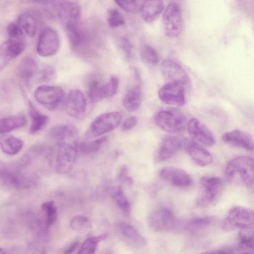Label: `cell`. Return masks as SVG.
Here are the masks:
<instances>
[{"instance_id": "cell-1", "label": "cell", "mask_w": 254, "mask_h": 254, "mask_svg": "<svg viewBox=\"0 0 254 254\" xmlns=\"http://www.w3.org/2000/svg\"><path fill=\"white\" fill-rule=\"evenodd\" d=\"M225 175L229 181L238 180L245 186L251 187L254 182V163L252 158L239 156L230 160L225 169Z\"/></svg>"}, {"instance_id": "cell-2", "label": "cell", "mask_w": 254, "mask_h": 254, "mask_svg": "<svg viewBox=\"0 0 254 254\" xmlns=\"http://www.w3.org/2000/svg\"><path fill=\"white\" fill-rule=\"evenodd\" d=\"M254 214L250 208L236 206L227 213L221 223L222 229L226 232L241 231L254 228Z\"/></svg>"}, {"instance_id": "cell-3", "label": "cell", "mask_w": 254, "mask_h": 254, "mask_svg": "<svg viewBox=\"0 0 254 254\" xmlns=\"http://www.w3.org/2000/svg\"><path fill=\"white\" fill-rule=\"evenodd\" d=\"M224 184L222 179L216 176H204L198 184L196 198L197 204L206 206L214 202L221 195Z\"/></svg>"}, {"instance_id": "cell-4", "label": "cell", "mask_w": 254, "mask_h": 254, "mask_svg": "<svg viewBox=\"0 0 254 254\" xmlns=\"http://www.w3.org/2000/svg\"><path fill=\"white\" fill-rule=\"evenodd\" d=\"M158 127L170 133H178L183 131L187 126V120L184 115L173 108H166L157 112L153 117Z\"/></svg>"}, {"instance_id": "cell-5", "label": "cell", "mask_w": 254, "mask_h": 254, "mask_svg": "<svg viewBox=\"0 0 254 254\" xmlns=\"http://www.w3.org/2000/svg\"><path fill=\"white\" fill-rule=\"evenodd\" d=\"M121 114L117 111L103 113L90 124L85 132L87 138H95L115 129L121 123Z\"/></svg>"}, {"instance_id": "cell-6", "label": "cell", "mask_w": 254, "mask_h": 254, "mask_svg": "<svg viewBox=\"0 0 254 254\" xmlns=\"http://www.w3.org/2000/svg\"><path fill=\"white\" fill-rule=\"evenodd\" d=\"M34 97L45 108L55 110L59 109L64 103V92L60 86L43 84L35 89Z\"/></svg>"}, {"instance_id": "cell-7", "label": "cell", "mask_w": 254, "mask_h": 254, "mask_svg": "<svg viewBox=\"0 0 254 254\" xmlns=\"http://www.w3.org/2000/svg\"><path fill=\"white\" fill-rule=\"evenodd\" d=\"M36 178L11 167L0 168V184L11 189H24L34 184Z\"/></svg>"}, {"instance_id": "cell-8", "label": "cell", "mask_w": 254, "mask_h": 254, "mask_svg": "<svg viewBox=\"0 0 254 254\" xmlns=\"http://www.w3.org/2000/svg\"><path fill=\"white\" fill-rule=\"evenodd\" d=\"M162 21L164 32L166 36L175 38L180 35L183 29L180 6L175 2L169 3L164 11Z\"/></svg>"}, {"instance_id": "cell-9", "label": "cell", "mask_w": 254, "mask_h": 254, "mask_svg": "<svg viewBox=\"0 0 254 254\" xmlns=\"http://www.w3.org/2000/svg\"><path fill=\"white\" fill-rule=\"evenodd\" d=\"M149 227L158 232L174 230L177 227V221L172 211L166 207H159L153 210L147 219Z\"/></svg>"}, {"instance_id": "cell-10", "label": "cell", "mask_w": 254, "mask_h": 254, "mask_svg": "<svg viewBox=\"0 0 254 254\" xmlns=\"http://www.w3.org/2000/svg\"><path fill=\"white\" fill-rule=\"evenodd\" d=\"M58 145L56 170L60 174L69 173L75 162L78 148L77 142H64Z\"/></svg>"}, {"instance_id": "cell-11", "label": "cell", "mask_w": 254, "mask_h": 254, "mask_svg": "<svg viewBox=\"0 0 254 254\" xmlns=\"http://www.w3.org/2000/svg\"><path fill=\"white\" fill-rule=\"evenodd\" d=\"M162 74L167 82H178L185 88L190 86V78L185 69L178 62L171 59H165L161 63Z\"/></svg>"}, {"instance_id": "cell-12", "label": "cell", "mask_w": 254, "mask_h": 254, "mask_svg": "<svg viewBox=\"0 0 254 254\" xmlns=\"http://www.w3.org/2000/svg\"><path fill=\"white\" fill-rule=\"evenodd\" d=\"M60 39L56 30L47 27L41 32L37 45V52L43 57H52L58 52Z\"/></svg>"}, {"instance_id": "cell-13", "label": "cell", "mask_w": 254, "mask_h": 254, "mask_svg": "<svg viewBox=\"0 0 254 254\" xmlns=\"http://www.w3.org/2000/svg\"><path fill=\"white\" fill-rule=\"evenodd\" d=\"M185 87L178 82H167L158 90L160 100L171 105L182 106L186 102Z\"/></svg>"}, {"instance_id": "cell-14", "label": "cell", "mask_w": 254, "mask_h": 254, "mask_svg": "<svg viewBox=\"0 0 254 254\" xmlns=\"http://www.w3.org/2000/svg\"><path fill=\"white\" fill-rule=\"evenodd\" d=\"M65 108L67 113L74 119L81 120L85 117L87 102L80 90L73 89L68 92L65 98Z\"/></svg>"}, {"instance_id": "cell-15", "label": "cell", "mask_w": 254, "mask_h": 254, "mask_svg": "<svg viewBox=\"0 0 254 254\" xmlns=\"http://www.w3.org/2000/svg\"><path fill=\"white\" fill-rule=\"evenodd\" d=\"M58 16L64 27L79 24L81 10L76 2L62 0L56 3Z\"/></svg>"}, {"instance_id": "cell-16", "label": "cell", "mask_w": 254, "mask_h": 254, "mask_svg": "<svg viewBox=\"0 0 254 254\" xmlns=\"http://www.w3.org/2000/svg\"><path fill=\"white\" fill-rule=\"evenodd\" d=\"M188 132L192 140L202 146H210L214 143V136L209 128L196 118L188 124Z\"/></svg>"}, {"instance_id": "cell-17", "label": "cell", "mask_w": 254, "mask_h": 254, "mask_svg": "<svg viewBox=\"0 0 254 254\" xmlns=\"http://www.w3.org/2000/svg\"><path fill=\"white\" fill-rule=\"evenodd\" d=\"M161 178L174 186L183 188L191 184L190 176L184 170L173 166L162 168L159 173Z\"/></svg>"}, {"instance_id": "cell-18", "label": "cell", "mask_w": 254, "mask_h": 254, "mask_svg": "<svg viewBox=\"0 0 254 254\" xmlns=\"http://www.w3.org/2000/svg\"><path fill=\"white\" fill-rule=\"evenodd\" d=\"M183 147L193 161L198 165L205 166L211 164L213 157L203 146L191 139L183 140Z\"/></svg>"}, {"instance_id": "cell-19", "label": "cell", "mask_w": 254, "mask_h": 254, "mask_svg": "<svg viewBox=\"0 0 254 254\" xmlns=\"http://www.w3.org/2000/svg\"><path fill=\"white\" fill-rule=\"evenodd\" d=\"M24 42L8 39L0 46V71L4 68L13 59L17 57L24 50Z\"/></svg>"}, {"instance_id": "cell-20", "label": "cell", "mask_w": 254, "mask_h": 254, "mask_svg": "<svg viewBox=\"0 0 254 254\" xmlns=\"http://www.w3.org/2000/svg\"><path fill=\"white\" fill-rule=\"evenodd\" d=\"M222 139L225 143L235 147L248 150L254 148L252 135L241 129H236L225 133Z\"/></svg>"}, {"instance_id": "cell-21", "label": "cell", "mask_w": 254, "mask_h": 254, "mask_svg": "<svg viewBox=\"0 0 254 254\" xmlns=\"http://www.w3.org/2000/svg\"><path fill=\"white\" fill-rule=\"evenodd\" d=\"M50 135L58 145L64 142H77L78 131L75 126L70 124L60 125L51 128Z\"/></svg>"}, {"instance_id": "cell-22", "label": "cell", "mask_w": 254, "mask_h": 254, "mask_svg": "<svg viewBox=\"0 0 254 254\" xmlns=\"http://www.w3.org/2000/svg\"><path fill=\"white\" fill-rule=\"evenodd\" d=\"M183 147V140L174 136L165 137L160 146L157 160L159 162L168 160L172 157L181 148Z\"/></svg>"}, {"instance_id": "cell-23", "label": "cell", "mask_w": 254, "mask_h": 254, "mask_svg": "<svg viewBox=\"0 0 254 254\" xmlns=\"http://www.w3.org/2000/svg\"><path fill=\"white\" fill-rule=\"evenodd\" d=\"M163 8L164 3L161 0H146L141 4L139 11L142 19L151 23L159 16Z\"/></svg>"}, {"instance_id": "cell-24", "label": "cell", "mask_w": 254, "mask_h": 254, "mask_svg": "<svg viewBox=\"0 0 254 254\" xmlns=\"http://www.w3.org/2000/svg\"><path fill=\"white\" fill-rule=\"evenodd\" d=\"M42 215L39 224L44 231H47L56 220L57 209L54 201H49L41 205Z\"/></svg>"}, {"instance_id": "cell-25", "label": "cell", "mask_w": 254, "mask_h": 254, "mask_svg": "<svg viewBox=\"0 0 254 254\" xmlns=\"http://www.w3.org/2000/svg\"><path fill=\"white\" fill-rule=\"evenodd\" d=\"M37 69L35 60L31 57H25L21 60L18 66V73L20 78L26 84H28L35 75Z\"/></svg>"}, {"instance_id": "cell-26", "label": "cell", "mask_w": 254, "mask_h": 254, "mask_svg": "<svg viewBox=\"0 0 254 254\" xmlns=\"http://www.w3.org/2000/svg\"><path fill=\"white\" fill-rule=\"evenodd\" d=\"M17 24L27 36L33 38L38 29V21L36 16L32 12H25L17 18Z\"/></svg>"}, {"instance_id": "cell-27", "label": "cell", "mask_w": 254, "mask_h": 254, "mask_svg": "<svg viewBox=\"0 0 254 254\" xmlns=\"http://www.w3.org/2000/svg\"><path fill=\"white\" fill-rule=\"evenodd\" d=\"M142 99L140 87L135 85L130 89L124 95L122 103L124 108L128 112H134L139 107Z\"/></svg>"}, {"instance_id": "cell-28", "label": "cell", "mask_w": 254, "mask_h": 254, "mask_svg": "<svg viewBox=\"0 0 254 254\" xmlns=\"http://www.w3.org/2000/svg\"><path fill=\"white\" fill-rule=\"evenodd\" d=\"M119 85V79L118 77L112 76L107 83L101 85L95 96L93 102L112 97L117 93Z\"/></svg>"}, {"instance_id": "cell-29", "label": "cell", "mask_w": 254, "mask_h": 254, "mask_svg": "<svg viewBox=\"0 0 254 254\" xmlns=\"http://www.w3.org/2000/svg\"><path fill=\"white\" fill-rule=\"evenodd\" d=\"M29 113L31 120L29 132L31 134H35L47 125L49 118L40 113L31 102L29 103Z\"/></svg>"}, {"instance_id": "cell-30", "label": "cell", "mask_w": 254, "mask_h": 254, "mask_svg": "<svg viewBox=\"0 0 254 254\" xmlns=\"http://www.w3.org/2000/svg\"><path fill=\"white\" fill-rule=\"evenodd\" d=\"M26 123L22 115H15L0 118V133H5L23 127Z\"/></svg>"}, {"instance_id": "cell-31", "label": "cell", "mask_w": 254, "mask_h": 254, "mask_svg": "<svg viewBox=\"0 0 254 254\" xmlns=\"http://www.w3.org/2000/svg\"><path fill=\"white\" fill-rule=\"evenodd\" d=\"M0 145L4 153L12 155L20 151L23 147V142L22 140L16 137L7 135L0 139Z\"/></svg>"}, {"instance_id": "cell-32", "label": "cell", "mask_w": 254, "mask_h": 254, "mask_svg": "<svg viewBox=\"0 0 254 254\" xmlns=\"http://www.w3.org/2000/svg\"><path fill=\"white\" fill-rule=\"evenodd\" d=\"M109 193L120 209L126 214H129L130 206L122 188L120 186L112 187L110 189Z\"/></svg>"}, {"instance_id": "cell-33", "label": "cell", "mask_w": 254, "mask_h": 254, "mask_svg": "<svg viewBox=\"0 0 254 254\" xmlns=\"http://www.w3.org/2000/svg\"><path fill=\"white\" fill-rule=\"evenodd\" d=\"M120 233L125 238L140 245H144L145 241L139 232L131 225L125 222L118 224Z\"/></svg>"}, {"instance_id": "cell-34", "label": "cell", "mask_w": 254, "mask_h": 254, "mask_svg": "<svg viewBox=\"0 0 254 254\" xmlns=\"http://www.w3.org/2000/svg\"><path fill=\"white\" fill-rule=\"evenodd\" d=\"M64 28L71 45L74 48L79 47L84 40V34L79 24L66 26Z\"/></svg>"}, {"instance_id": "cell-35", "label": "cell", "mask_w": 254, "mask_h": 254, "mask_svg": "<svg viewBox=\"0 0 254 254\" xmlns=\"http://www.w3.org/2000/svg\"><path fill=\"white\" fill-rule=\"evenodd\" d=\"M107 237V234H104L97 237L88 238L82 243L77 254H94L99 242Z\"/></svg>"}, {"instance_id": "cell-36", "label": "cell", "mask_w": 254, "mask_h": 254, "mask_svg": "<svg viewBox=\"0 0 254 254\" xmlns=\"http://www.w3.org/2000/svg\"><path fill=\"white\" fill-rule=\"evenodd\" d=\"M212 222V218L209 217H196L187 222L185 228L189 232H197L206 228Z\"/></svg>"}, {"instance_id": "cell-37", "label": "cell", "mask_w": 254, "mask_h": 254, "mask_svg": "<svg viewBox=\"0 0 254 254\" xmlns=\"http://www.w3.org/2000/svg\"><path fill=\"white\" fill-rule=\"evenodd\" d=\"M106 137L103 136L94 140L82 142L78 145V149L82 154H90L97 152L106 141Z\"/></svg>"}, {"instance_id": "cell-38", "label": "cell", "mask_w": 254, "mask_h": 254, "mask_svg": "<svg viewBox=\"0 0 254 254\" xmlns=\"http://www.w3.org/2000/svg\"><path fill=\"white\" fill-rule=\"evenodd\" d=\"M140 56L142 60L148 64L155 65L158 63V54L155 50L150 46H143L140 51Z\"/></svg>"}, {"instance_id": "cell-39", "label": "cell", "mask_w": 254, "mask_h": 254, "mask_svg": "<svg viewBox=\"0 0 254 254\" xmlns=\"http://www.w3.org/2000/svg\"><path fill=\"white\" fill-rule=\"evenodd\" d=\"M107 21L111 28L118 27L124 25L125 19L121 12L116 8H111L108 12Z\"/></svg>"}, {"instance_id": "cell-40", "label": "cell", "mask_w": 254, "mask_h": 254, "mask_svg": "<svg viewBox=\"0 0 254 254\" xmlns=\"http://www.w3.org/2000/svg\"><path fill=\"white\" fill-rule=\"evenodd\" d=\"M239 240L241 245L246 248L253 249L254 246V228L239 231Z\"/></svg>"}, {"instance_id": "cell-41", "label": "cell", "mask_w": 254, "mask_h": 254, "mask_svg": "<svg viewBox=\"0 0 254 254\" xmlns=\"http://www.w3.org/2000/svg\"><path fill=\"white\" fill-rule=\"evenodd\" d=\"M70 226L74 230H84L90 229L91 227V224L88 218L82 215H77L71 219Z\"/></svg>"}, {"instance_id": "cell-42", "label": "cell", "mask_w": 254, "mask_h": 254, "mask_svg": "<svg viewBox=\"0 0 254 254\" xmlns=\"http://www.w3.org/2000/svg\"><path fill=\"white\" fill-rule=\"evenodd\" d=\"M9 39L10 40L24 42V32L17 24L9 23L6 28Z\"/></svg>"}, {"instance_id": "cell-43", "label": "cell", "mask_w": 254, "mask_h": 254, "mask_svg": "<svg viewBox=\"0 0 254 254\" xmlns=\"http://www.w3.org/2000/svg\"><path fill=\"white\" fill-rule=\"evenodd\" d=\"M55 75V70L51 66L43 67L39 72L38 79L40 82H46L51 81Z\"/></svg>"}, {"instance_id": "cell-44", "label": "cell", "mask_w": 254, "mask_h": 254, "mask_svg": "<svg viewBox=\"0 0 254 254\" xmlns=\"http://www.w3.org/2000/svg\"><path fill=\"white\" fill-rule=\"evenodd\" d=\"M119 47L127 59L131 57L132 47L130 41L126 37H122L119 41Z\"/></svg>"}, {"instance_id": "cell-45", "label": "cell", "mask_w": 254, "mask_h": 254, "mask_svg": "<svg viewBox=\"0 0 254 254\" xmlns=\"http://www.w3.org/2000/svg\"><path fill=\"white\" fill-rule=\"evenodd\" d=\"M116 3L123 9L129 12H135L137 8V4L134 0H116Z\"/></svg>"}, {"instance_id": "cell-46", "label": "cell", "mask_w": 254, "mask_h": 254, "mask_svg": "<svg viewBox=\"0 0 254 254\" xmlns=\"http://www.w3.org/2000/svg\"><path fill=\"white\" fill-rule=\"evenodd\" d=\"M24 254H46V252L41 244L33 242L28 245Z\"/></svg>"}, {"instance_id": "cell-47", "label": "cell", "mask_w": 254, "mask_h": 254, "mask_svg": "<svg viewBox=\"0 0 254 254\" xmlns=\"http://www.w3.org/2000/svg\"><path fill=\"white\" fill-rule=\"evenodd\" d=\"M117 180L120 182L126 183L128 184H132L133 180L128 175V169L126 165H123L120 169L117 175Z\"/></svg>"}, {"instance_id": "cell-48", "label": "cell", "mask_w": 254, "mask_h": 254, "mask_svg": "<svg viewBox=\"0 0 254 254\" xmlns=\"http://www.w3.org/2000/svg\"><path fill=\"white\" fill-rule=\"evenodd\" d=\"M137 122V118L132 116L127 118L123 123L122 129L124 131L128 130L135 126Z\"/></svg>"}, {"instance_id": "cell-49", "label": "cell", "mask_w": 254, "mask_h": 254, "mask_svg": "<svg viewBox=\"0 0 254 254\" xmlns=\"http://www.w3.org/2000/svg\"><path fill=\"white\" fill-rule=\"evenodd\" d=\"M79 244L78 239H76L71 243L64 252V254H71L76 249Z\"/></svg>"}, {"instance_id": "cell-50", "label": "cell", "mask_w": 254, "mask_h": 254, "mask_svg": "<svg viewBox=\"0 0 254 254\" xmlns=\"http://www.w3.org/2000/svg\"><path fill=\"white\" fill-rule=\"evenodd\" d=\"M199 254H228L227 252L220 250H210L201 253Z\"/></svg>"}, {"instance_id": "cell-51", "label": "cell", "mask_w": 254, "mask_h": 254, "mask_svg": "<svg viewBox=\"0 0 254 254\" xmlns=\"http://www.w3.org/2000/svg\"><path fill=\"white\" fill-rule=\"evenodd\" d=\"M0 254H6V253L2 249L0 248Z\"/></svg>"}, {"instance_id": "cell-52", "label": "cell", "mask_w": 254, "mask_h": 254, "mask_svg": "<svg viewBox=\"0 0 254 254\" xmlns=\"http://www.w3.org/2000/svg\"><path fill=\"white\" fill-rule=\"evenodd\" d=\"M239 254H251V253L245 252V253H240Z\"/></svg>"}]
</instances>
